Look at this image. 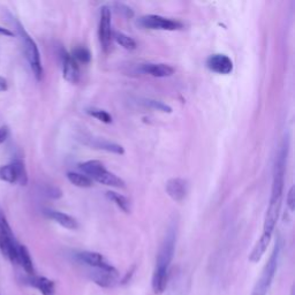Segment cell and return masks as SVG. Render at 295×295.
<instances>
[{
    "label": "cell",
    "mask_w": 295,
    "mask_h": 295,
    "mask_svg": "<svg viewBox=\"0 0 295 295\" xmlns=\"http://www.w3.org/2000/svg\"><path fill=\"white\" fill-rule=\"evenodd\" d=\"M175 230L170 229L167 231L166 237L159 248L157 254L156 266H155L153 276V289L154 293L161 295L165 292L167 281H169L170 266L172 263L175 252Z\"/></svg>",
    "instance_id": "1"
},
{
    "label": "cell",
    "mask_w": 295,
    "mask_h": 295,
    "mask_svg": "<svg viewBox=\"0 0 295 295\" xmlns=\"http://www.w3.org/2000/svg\"><path fill=\"white\" fill-rule=\"evenodd\" d=\"M286 159H287V146H282L279 151L273 167V179H272V189H271V197L269 208L266 210V216L278 218L280 212V206L282 201V193H284L285 183V170H286Z\"/></svg>",
    "instance_id": "2"
},
{
    "label": "cell",
    "mask_w": 295,
    "mask_h": 295,
    "mask_svg": "<svg viewBox=\"0 0 295 295\" xmlns=\"http://www.w3.org/2000/svg\"><path fill=\"white\" fill-rule=\"evenodd\" d=\"M15 27H17L19 38L22 44L23 53H25L27 61L28 63H29L30 69L31 71H33L36 80H37V81H42L43 65H42L41 53H39L37 44H36L33 37L27 33V30L25 29V27L22 26V23L17 19H15Z\"/></svg>",
    "instance_id": "3"
},
{
    "label": "cell",
    "mask_w": 295,
    "mask_h": 295,
    "mask_svg": "<svg viewBox=\"0 0 295 295\" xmlns=\"http://www.w3.org/2000/svg\"><path fill=\"white\" fill-rule=\"evenodd\" d=\"M19 246L20 243L15 239L10 223L0 208V252L13 264H18Z\"/></svg>",
    "instance_id": "4"
},
{
    "label": "cell",
    "mask_w": 295,
    "mask_h": 295,
    "mask_svg": "<svg viewBox=\"0 0 295 295\" xmlns=\"http://www.w3.org/2000/svg\"><path fill=\"white\" fill-rule=\"evenodd\" d=\"M279 256H280V243L276 242V246L270 255V258L268 263H266L264 269H263L261 277L258 278L256 284L254 286V289L252 295H266L269 292L271 285H272V280L274 278V274L277 272Z\"/></svg>",
    "instance_id": "5"
},
{
    "label": "cell",
    "mask_w": 295,
    "mask_h": 295,
    "mask_svg": "<svg viewBox=\"0 0 295 295\" xmlns=\"http://www.w3.org/2000/svg\"><path fill=\"white\" fill-rule=\"evenodd\" d=\"M112 17L111 11L107 6H103L99 12L98 23V39L104 52H109L111 43H112Z\"/></svg>",
    "instance_id": "6"
},
{
    "label": "cell",
    "mask_w": 295,
    "mask_h": 295,
    "mask_svg": "<svg viewBox=\"0 0 295 295\" xmlns=\"http://www.w3.org/2000/svg\"><path fill=\"white\" fill-rule=\"evenodd\" d=\"M139 26L146 29L151 30H166V31H175L180 30L183 28V25L181 22L175 21V20L161 17V15H145L139 19Z\"/></svg>",
    "instance_id": "7"
},
{
    "label": "cell",
    "mask_w": 295,
    "mask_h": 295,
    "mask_svg": "<svg viewBox=\"0 0 295 295\" xmlns=\"http://www.w3.org/2000/svg\"><path fill=\"white\" fill-rule=\"evenodd\" d=\"M78 260L93 269L104 270V271H115L117 269L103 256L102 254L95 252H80L77 254Z\"/></svg>",
    "instance_id": "8"
},
{
    "label": "cell",
    "mask_w": 295,
    "mask_h": 295,
    "mask_svg": "<svg viewBox=\"0 0 295 295\" xmlns=\"http://www.w3.org/2000/svg\"><path fill=\"white\" fill-rule=\"evenodd\" d=\"M206 67L217 74L227 75L233 70V62L225 54H212L206 59Z\"/></svg>",
    "instance_id": "9"
},
{
    "label": "cell",
    "mask_w": 295,
    "mask_h": 295,
    "mask_svg": "<svg viewBox=\"0 0 295 295\" xmlns=\"http://www.w3.org/2000/svg\"><path fill=\"white\" fill-rule=\"evenodd\" d=\"M61 63H62V75L63 79L71 85H77L80 81V68L78 62L73 57L66 51L61 52Z\"/></svg>",
    "instance_id": "10"
},
{
    "label": "cell",
    "mask_w": 295,
    "mask_h": 295,
    "mask_svg": "<svg viewBox=\"0 0 295 295\" xmlns=\"http://www.w3.org/2000/svg\"><path fill=\"white\" fill-rule=\"evenodd\" d=\"M166 193L175 202H182L188 193V182L182 178H172L166 182Z\"/></svg>",
    "instance_id": "11"
},
{
    "label": "cell",
    "mask_w": 295,
    "mask_h": 295,
    "mask_svg": "<svg viewBox=\"0 0 295 295\" xmlns=\"http://www.w3.org/2000/svg\"><path fill=\"white\" fill-rule=\"evenodd\" d=\"M91 279L96 284L106 287V288H111L118 284L119 280V273L118 271H104L94 269V272H91Z\"/></svg>",
    "instance_id": "12"
},
{
    "label": "cell",
    "mask_w": 295,
    "mask_h": 295,
    "mask_svg": "<svg viewBox=\"0 0 295 295\" xmlns=\"http://www.w3.org/2000/svg\"><path fill=\"white\" fill-rule=\"evenodd\" d=\"M139 70L142 73L151 75L154 78H169L172 77L174 74V68L172 66L166 65V63H155V62H148L143 63L139 67Z\"/></svg>",
    "instance_id": "13"
},
{
    "label": "cell",
    "mask_w": 295,
    "mask_h": 295,
    "mask_svg": "<svg viewBox=\"0 0 295 295\" xmlns=\"http://www.w3.org/2000/svg\"><path fill=\"white\" fill-rule=\"evenodd\" d=\"M44 213H45V216L47 218H50L51 220L55 222L57 224L65 227V229L67 230H78L79 224L77 219L69 216V214L60 212V211H57V210H52V209H45Z\"/></svg>",
    "instance_id": "14"
},
{
    "label": "cell",
    "mask_w": 295,
    "mask_h": 295,
    "mask_svg": "<svg viewBox=\"0 0 295 295\" xmlns=\"http://www.w3.org/2000/svg\"><path fill=\"white\" fill-rule=\"evenodd\" d=\"M91 180H95L102 183V185L109 187H114V188H125V181H123L121 178H119L118 175L107 171L105 167L99 171L98 173H96L94 177L91 178Z\"/></svg>",
    "instance_id": "15"
},
{
    "label": "cell",
    "mask_w": 295,
    "mask_h": 295,
    "mask_svg": "<svg viewBox=\"0 0 295 295\" xmlns=\"http://www.w3.org/2000/svg\"><path fill=\"white\" fill-rule=\"evenodd\" d=\"M28 284L31 285L35 288H37L42 295H54L55 294V285L51 279L46 277L30 276L28 279Z\"/></svg>",
    "instance_id": "16"
},
{
    "label": "cell",
    "mask_w": 295,
    "mask_h": 295,
    "mask_svg": "<svg viewBox=\"0 0 295 295\" xmlns=\"http://www.w3.org/2000/svg\"><path fill=\"white\" fill-rule=\"evenodd\" d=\"M90 139L89 144L90 146L93 148H97V149H101V150H105L107 153H112V154H117V155H123L125 154V149L120 145V144H117V143L114 142H110L107 141V139L104 138H88Z\"/></svg>",
    "instance_id": "17"
},
{
    "label": "cell",
    "mask_w": 295,
    "mask_h": 295,
    "mask_svg": "<svg viewBox=\"0 0 295 295\" xmlns=\"http://www.w3.org/2000/svg\"><path fill=\"white\" fill-rule=\"evenodd\" d=\"M270 237H266V235L262 234L261 238L258 239V241L256 242V245H255L253 248L252 253L249 255V261L253 263L260 262L262 260V257L264 256V254L266 253V249H268V247L270 245Z\"/></svg>",
    "instance_id": "18"
},
{
    "label": "cell",
    "mask_w": 295,
    "mask_h": 295,
    "mask_svg": "<svg viewBox=\"0 0 295 295\" xmlns=\"http://www.w3.org/2000/svg\"><path fill=\"white\" fill-rule=\"evenodd\" d=\"M18 264H20L23 268V270L29 274V276H35V268L33 258L29 250L26 246L20 245L19 246V254H18Z\"/></svg>",
    "instance_id": "19"
},
{
    "label": "cell",
    "mask_w": 295,
    "mask_h": 295,
    "mask_svg": "<svg viewBox=\"0 0 295 295\" xmlns=\"http://www.w3.org/2000/svg\"><path fill=\"white\" fill-rule=\"evenodd\" d=\"M12 166H13L15 178H17V185L20 186H27L28 183V171L25 162L21 158H15L11 162Z\"/></svg>",
    "instance_id": "20"
},
{
    "label": "cell",
    "mask_w": 295,
    "mask_h": 295,
    "mask_svg": "<svg viewBox=\"0 0 295 295\" xmlns=\"http://www.w3.org/2000/svg\"><path fill=\"white\" fill-rule=\"evenodd\" d=\"M67 179H68L71 185L80 187V188H91L94 186V181L86 174L68 172L67 173Z\"/></svg>",
    "instance_id": "21"
},
{
    "label": "cell",
    "mask_w": 295,
    "mask_h": 295,
    "mask_svg": "<svg viewBox=\"0 0 295 295\" xmlns=\"http://www.w3.org/2000/svg\"><path fill=\"white\" fill-rule=\"evenodd\" d=\"M106 196L112 201L119 209H121L123 212L129 213L130 212V202L126 196L121 194L115 193V191H107Z\"/></svg>",
    "instance_id": "22"
},
{
    "label": "cell",
    "mask_w": 295,
    "mask_h": 295,
    "mask_svg": "<svg viewBox=\"0 0 295 295\" xmlns=\"http://www.w3.org/2000/svg\"><path fill=\"white\" fill-rule=\"evenodd\" d=\"M104 164L99 161H87L79 165V169L90 179L93 178L96 173H98L99 171L104 169Z\"/></svg>",
    "instance_id": "23"
},
{
    "label": "cell",
    "mask_w": 295,
    "mask_h": 295,
    "mask_svg": "<svg viewBox=\"0 0 295 295\" xmlns=\"http://www.w3.org/2000/svg\"><path fill=\"white\" fill-rule=\"evenodd\" d=\"M115 39V42H117L119 45L122 46L123 49L126 50H135L137 47L136 45V42L134 41L133 38L130 37V36L123 34V33H119V31H115L113 34V37Z\"/></svg>",
    "instance_id": "24"
},
{
    "label": "cell",
    "mask_w": 295,
    "mask_h": 295,
    "mask_svg": "<svg viewBox=\"0 0 295 295\" xmlns=\"http://www.w3.org/2000/svg\"><path fill=\"white\" fill-rule=\"evenodd\" d=\"M0 180L12 183H17V178H15V172L12 164L0 166Z\"/></svg>",
    "instance_id": "25"
},
{
    "label": "cell",
    "mask_w": 295,
    "mask_h": 295,
    "mask_svg": "<svg viewBox=\"0 0 295 295\" xmlns=\"http://www.w3.org/2000/svg\"><path fill=\"white\" fill-rule=\"evenodd\" d=\"M86 112L97 119V120L104 122V123H111L112 122V117H111L110 113H107L106 111L101 110V109H96V107H91V109H87Z\"/></svg>",
    "instance_id": "26"
},
{
    "label": "cell",
    "mask_w": 295,
    "mask_h": 295,
    "mask_svg": "<svg viewBox=\"0 0 295 295\" xmlns=\"http://www.w3.org/2000/svg\"><path fill=\"white\" fill-rule=\"evenodd\" d=\"M70 55L77 62L81 61V62L88 63L91 60L90 51L88 50L87 47H83V46H80V47H77V49H74L73 53H71Z\"/></svg>",
    "instance_id": "27"
},
{
    "label": "cell",
    "mask_w": 295,
    "mask_h": 295,
    "mask_svg": "<svg viewBox=\"0 0 295 295\" xmlns=\"http://www.w3.org/2000/svg\"><path fill=\"white\" fill-rule=\"evenodd\" d=\"M143 104L151 107V109H155L157 111H162V112H165V113H171L172 112V107L164 104L163 102H159V101H155V99H144V101L142 102Z\"/></svg>",
    "instance_id": "28"
},
{
    "label": "cell",
    "mask_w": 295,
    "mask_h": 295,
    "mask_svg": "<svg viewBox=\"0 0 295 295\" xmlns=\"http://www.w3.org/2000/svg\"><path fill=\"white\" fill-rule=\"evenodd\" d=\"M286 202H287V205H288L289 210L293 212V211H294V206H295V194H294V187L293 186L290 187L288 194H287Z\"/></svg>",
    "instance_id": "29"
},
{
    "label": "cell",
    "mask_w": 295,
    "mask_h": 295,
    "mask_svg": "<svg viewBox=\"0 0 295 295\" xmlns=\"http://www.w3.org/2000/svg\"><path fill=\"white\" fill-rule=\"evenodd\" d=\"M46 195L47 196L52 197V198H59L61 197V190L58 189L57 187H49L46 190Z\"/></svg>",
    "instance_id": "30"
},
{
    "label": "cell",
    "mask_w": 295,
    "mask_h": 295,
    "mask_svg": "<svg viewBox=\"0 0 295 295\" xmlns=\"http://www.w3.org/2000/svg\"><path fill=\"white\" fill-rule=\"evenodd\" d=\"M9 135H10L9 126L4 125V126L0 127V144L6 141L7 137H9Z\"/></svg>",
    "instance_id": "31"
},
{
    "label": "cell",
    "mask_w": 295,
    "mask_h": 295,
    "mask_svg": "<svg viewBox=\"0 0 295 295\" xmlns=\"http://www.w3.org/2000/svg\"><path fill=\"white\" fill-rule=\"evenodd\" d=\"M0 35L2 36H6V37H14V31H12L7 28H4L0 26Z\"/></svg>",
    "instance_id": "32"
},
{
    "label": "cell",
    "mask_w": 295,
    "mask_h": 295,
    "mask_svg": "<svg viewBox=\"0 0 295 295\" xmlns=\"http://www.w3.org/2000/svg\"><path fill=\"white\" fill-rule=\"evenodd\" d=\"M7 88H9V86H7L6 79H4L3 77H0V93H4V91H6Z\"/></svg>",
    "instance_id": "33"
}]
</instances>
